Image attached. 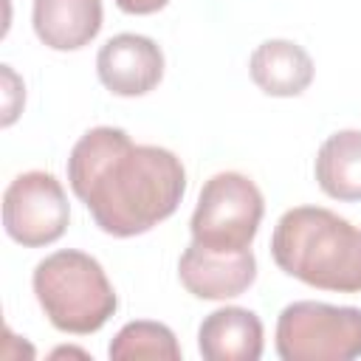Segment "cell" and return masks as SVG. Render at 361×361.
I'll use <instances>...</instances> for the list:
<instances>
[{
  "mask_svg": "<svg viewBox=\"0 0 361 361\" xmlns=\"http://www.w3.org/2000/svg\"><path fill=\"white\" fill-rule=\"evenodd\" d=\"M68 183L104 234L135 237L175 214L186 169L172 149L133 144L121 127H93L68 155Z\"/></svg>",
  "mask_w": 361,
  "mask_h": 361,
  "instance_id": "1",
  "label": "cell"
},
{
  "mask_svg": "<svg viewBox=\"0 0 361 361\" xmlns=\"http://www.w3.org/2000/svg\"><path fill=\"white\" fill-rule=\"evenodd\" d=\"M271 257L279 271L310 288L361 290V228L330 209H288L274 226Z\"/></svg>",
  "mask_w": 361,
  "mask_h": 361,
  "instance_id": "2",
  "label": "cell"
},
{
  "mask_svg": "<svg viewBox=\"0 0 361 361\" xmlns=\"http://www.w3.org/2000/svg\"><path fill=\"white\" fill-rule=\"evenodd\" d=\"M31 288L48 322L73 336L102 330L118 307V296L99 259L76 248H62L39 259Z\"/></svg>",
  "mask_w": 361,
  "mask_h": 361,
  "instance_id": "3",
  "label": "cell"
},
{
  "mask_svg": "<svg viewBox=\"0 0 361 361\" xmlns=\"http://www.w3.org/2000/svg\"><path fill=\"white\" fill-rule=\"evenodd\" d=\"M265 214V200L257 183L240 172L212 175L189 220L192 243L212 251H248Z\"/></svg>",
  "mask_w": 361,
  "mask_h": 361,
  "instance_id": "4",
  "label": "cell"
},
{
  "mask_svg": "<svg viewBox=\"0 0 361 361\" xmlns=\"http://www.w3.org/2000/svg\"><path fill=\"white\" fill-rule=\"evenodd\" d=\"M282 361H350L361 355V307L293 302L276 319Z\"/></svg>",
  "mask_w": 361,
  "mask_h": 361,
  "instance_id": "5",
  "label": "cell"
},
{
  "mask_svg": "<svg viewBox=\"0 0 361 361\" xmlns=\"http://www.w3.org/2000/svg\"><path fill=\"white\" fill-rule=\"evenodd\" d=\"M68 220V195L51 172H23L3 192V228L14 243L25 248L56 243L65 234Z\"/></svg>",
  "mask_w": 361,
  "mask_h": 361,
  "instance_id": "6",
  "label": "cell"
},
{
  "mask_svg": "<svg viewBox=\"0 0 361 361\" xmlns=\"http://www.w3.org/2000/svg\"><path fill=\"white\" fill-rule=\"evenodd\" d=\"M96 73L113 96H144L164 79V51L144 34H116L99 48Z\"/></svg>",
  "mask_w": 361,
  "mask_h": 361,
  "instance_id": "7",
  "label": "cell"
},
{
  "mask_svg": "<svg viewBox=\"0 0 361 361\" xmlns=\"http://www.w3.org/2000/svg\"><path fill=\"white\" fill-rule=\"evenodd\" d=\"M180 285L197 299H234L245 293L257 279V259L248 251H212L197 243L178 259Z\"/></svg>",
  "mask_w": 361,
  "mask_h": 361,
  "instance_id": "8",
  "label": "cell"
},
{
  "mask_svg": "<svg viewBox=\"0 0 361 361\" xmlns=\"http://www.w3.org/2000/svg\"><path fill=\"white\" fill-rule=\"evenodd\" d=\"M197 350L206 361H257L262 355V322L248 307L212 310L197 327Z\"/></svg>",
  "mask_w": 361,
  "mask_h": 361,
  "instance_id": "9",
  "label": "cell"
},
{
  "mask_svg": "<svg viewBox=\"0 0 361 361\" xmlns=\"http://www.w3.org/2000/svg\"><path fill=\"white\" fill-rule=\"evenodd\" d=\"M31 25L51 51H79L102 28V0H34Z\"/></svg>",
  "mask_w": 361,
  "mask_h": 361,
  "instance_id": "10",
  "label": "cell"
},
{
  "mask_svg": "<svg viewBox=\"0 0 361 361\" xmlns=\"http://www.w3.org/2000/svg\"><path fill=\"white\" fill-rule=\"evenodd\" d=\"M310 54L290 39H265L254 48L248 59V73L265 96L290 99L310 87L313 82Z\"/></svg>",
  "mask_w": 361,
  "mask_h": 361,
  "instance_id": "11",
  "label": "cell"
},
{
  "mask_svg": "<svg viewBox=\"0 0 361 361\" xmlns=\"http://www.w3.org/2000/svg\"><path fill=\"white\" fill-rule=\"evenodd\" d=\"M319 189L344 203L361 200V130L333 133L316 152Z\"/></svg>",
  "mask_w": 361,
  "mask_h": 361,
  "instance_id": "12",
  "label": "cell"
},
{
  "mask_svg": "<svg viewBox=\"0 0 361 361\" xmlns=\"http://www.w3.org/2000/svg\"><path fill=\"white\" fill-rule=\"evenodd\" d=\"M107 355L113 361H141V358H158V361H180V344L175 333L161 322H127L110 341Z\"/></svg>",
  "mask_w": 361,
  "mask_h": 361,
  "instance_id": "13",
  "label": "cell"
},
{
  "mask_svg": "<svg viewBox=\"0 0 361 361\" xmlns=\"http://www.w3.org/2000/svg\"><path fill=\"white\" fill-rule=\"evenodd\" d=\"M166 3H169V0H116V6H118L124 14H138V17L155 14V11H161Z\"/></svg>",
  "mask_w": 361,
  "mask_h": 361,
  "instance_id": "14",
  "label": "cell"
}]
</instances>
